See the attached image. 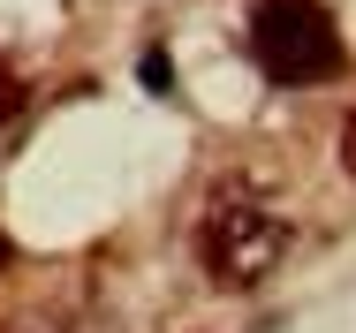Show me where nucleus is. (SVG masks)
Segmentation results:
<instances>
[{"label": "nucleus", "instance_id": "1", "mask_svg": "<svg viewBox=\"0 0 356 333\" xmlns=\"http://www.w3.org/2000/svg\"><path fill=\"white\" fill-rule=\"evenodd\" d=\"M250 61L273 83H326L341 76L349 46L326 15V0H258L250 8Z\"/></svg>", "mask_w": 356, "mask_h": 333}, {"label": "nucleus", "instance_id": "2", "mask_svg": "<svg viewBox=\"0 0 356 333\" xmlns=\"http://www.w3.org/2000/svg\"><path fill=\"white\" fill-rule=\"evenodd\" d=\"M281 250H288V220L266 212V204H250V197H220L205 212V227H197V258H205V273H213L220 288L266 280V273L281 266Z\"/></svg>", "mask_w": 356, "mask_h": 333}, {"label": "nucleus", "instance_id": "3", "mask_svg": "<svg viewBox=\"0 0 356 333\" xmlns=\"http://www.w3.org/2000/svg\"><path fill=\"white\" fill-rule=\"evenodd\" d=\"M15 106H23V76H15V68L0 61V129L15 122Z\"/></svg>", "mask_w": 356, "mask_h": 333}, {"label": "nucleus", "instance_id": "4", "mask_svg": "<svg viewBox=\"0 0 356 333\" xmlns=\"http://www.w3.org/2000/svg\"><path fill=\"white\" fill-rule=\"evenodd\" d=\"M341 167H349V174H356V114H349V122H341Z\"/></svg>", "mask_w": 356, "mask_h": 333}, {"label": "nucleus", "instance_id": "5", "mask_svg": "<svg viewBox=\"0 0 356 333\" xmlns=\"http://www.w3.org/2000/svg\"><path fill=\"white\" fill-rule=\"evenodd\" d=\"M0 266H8V235H0Z\"/></svg>", "mask_w": 356, "mask_h": 333}]
</instances>
